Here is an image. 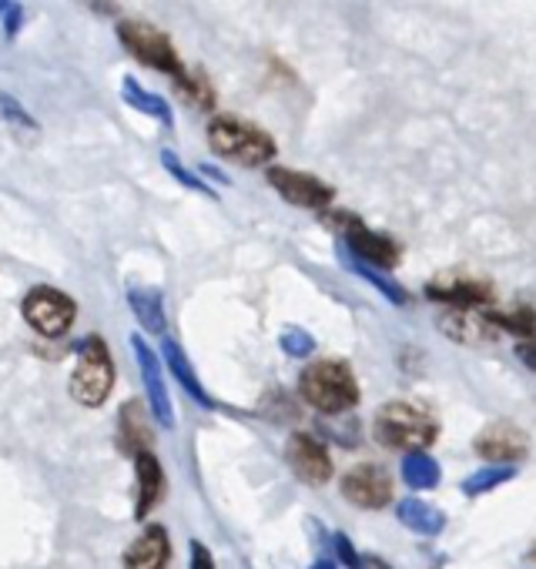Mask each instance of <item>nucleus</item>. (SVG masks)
<instances>
[{
	"mask_svg": "<svg viewBox=\"0 0 536 569\" xmlns=\"http://www.w3.org/2000/svg\"><path fill=\"white\" fill-rule=\"evenodd\" d=\"M121 442L131 452H145V446L151 442L148 422H145V409L138 402H125L121 409Z\"/></svg>",
	"mask_w": 536,
	"mask_h": 569,
	"instance_id": "23",
	"label": "nucleus"
},
{
	"mask_svg": "<svg viewBox=\"0 0 536 569\" xmlns=\"http://www.w3.org/2000/svg\"><path fill=\"white\" fill-rule=\"evenodd\" d=\"M111 386H115L111 352L98 336H91L78 346V359H75V372H71V396H75V402L98 409L111 396Z\"/></svg>",
	"mask_w": 536,
	"mask_h": 569,
	"instance_id": "4",
	"label": "nucleus"
},
{
	"mask_svg": "<svg viewBox=\"0 0 536 569\" xmlns=\"http://www.w3.org/2000/svg\"><path fill=\"white\" fill-rule=\"evenodd\" d=\"M529 562H536V546L529 549Z\"/></svg>",
	"mask_w": 536,
	"mask_h": 569,
	"instance_id": "36",
	"label": "nucleus"
},
{
	"mask_svg": "<svg viewBox=\"0 0 536 569\" xmlns=\"http://www.w3.org/2000/svg\"><path fill=\"white\" fill-rule=\"evenodd\" d=\"M473 449L489 462H516L529 452V439L513 422H493L473 439Z\"/></svg>",
	"mask_w": 536,
	"mask_h": 569,
	"instance_id": "14",
	"label": "nucleus"
},
{
	"mask_svg": "<svg viewBox=\"0 0 536 569\" xmlns=\"http://www.w3.org/2000/svg\"><path fill=\"white\" fill-rule=\"evenodd\" d=\"M343 261L359 274V278H366L373 289L379 292V296H386L393 306H406V289H399V284L389 278V274H383V268H376V264H366V261H359V258H353L346 248H343Z\"/></svg>",
	"mask_w": 536,
	"mask_h": 569,
	"instance_id": "22",
	"label": "nucleus"
},
{
	"mask_svg": "<svg viewBox=\"0 0 536 569\" xmlns=\"http://www.w3.org/2000/svg\"><path fill=\"white\" fill-rule=\"evenodd\" d=\"M279 346H282V352L292 356V359H306V356L316 352V339H312L306 329H299V326L286 329V332L279 336Z\"/></svg>",
	"mask_w": 536,
	"mask_h": 569,
	"instance_id": "28",
	"label": "nucleus"
},
{
	"mask_svg": "<svg viewBox=\"0 0 536 569\" xmlns=\"http://www.w3.org/2000/svg\"><path fill=\"white\" fill-rule=\"evenodd\" d=\"M396 516H399V522H403L406 529H413V532H419V536H439L443 526H446V516H443L436 506L423 502V499H403V502L396 506Z\"/></svg>",
	"mask_w": 536,
	"mask_h": 569,
	"instance_id": "20",
	"label": "nucleus"
},
{
	"mask_svg": "<svg viewBox=\"0 0 536 569\" xmlns=\"http://www.w3.org/2000/svg\"><path fill=\"white\" fill-rule=\"evenodd\" d=\"M135 469H138V506H135V516H148L161 492H165V472H161V462L145 449L135 456Z\"/></svg>",
	"mask_w": 536,
	"mask_h": 569,
	"instance_id": "17",
	"label": "nucleus"
},
{
	"mask_svg": "<svg viewBox=\"0 0 536 569\" xmlns=\"http://www.w3.org/2000/svg\"><path fill=\"white\" fill-rule=\"evenodd\" d=\"M436 419L413 402H386L376 416V439L386 449H426L436 442Z\"/></svg>",
	"mask_w": 536,
	"mask_h": 569,
	"instance_id": "3",
	"label": "nucleus"
},
{
	"mask_svg": "<svg viewBox=\"0 0 536 569\" xmlns=\"http://www.w3.org/2000/svg\"><path fill=\"white\" fill-rule=\"evenodd\" d=\"M336 549H339V559L349 566V569H366V562L359 559V552H356V546L346 539V536H336Z\"/></svg>",
	"mask_w": 536,
	"mask_h": 569,
	"instance_id": "31",
	"label": "nucleus"
},
{
	"mask_svg": "<svg viewBox=\"0 0 536 569\" xmlns=\"http://www.w3.org/2000/svg\"><path fill=\"white\" fill-rule=\"evenodd\" d=\"M121 98H125V104H128V108H135V111L148 114L151 121L165 124L168 131L175 128V111H171V104H168L161 94H155V91L141 88L135 78H125V81H121Z\"/></svg>",
	"mask_w": 536,
	"mask_h": 569,
	"instance_id": "19",
	"label": "nucleus"
},
{
	"mask_svg": "<svg viewBox=\"0 0 536 569\" xmlns=\"http://www.w3.org/2000/svg\"><path fill=\"white\" fill-rule=\"evenodd\" d=\"M376 569H389V566L386 562H376Z\"/></svg>",
	"mask_w": 536,
	"mask_h": 569,
	"instance_id": "37",
	"label": "nucleus"
},
{
	"mask_svg": "<svg viewBox=\"0 0 536 569\" xmlns=\"http://www.w3.org/2000/svg\"><path fill=\"white\" fill-rule=\"evenodd\" d=\"M312 569H336V562H329V559H319V562H316Z\"/></svg>",
	"mask_w": 536,
	"mask_h": 569,
	"instance_id": "35",
	"label": "nucleus"
},
{
	"mask_svg": "<svg viewBox=\"0 0 536 569\" xmlns=\"http://www.w3.org/2000/svg\"><path fill=\"white\" fill-rule=\"evenodd\" d=\"M403 479H406V486H413V489H436V486H439V462H436L429 452L413 449V452H406V459H403Z\"/></svg>",
	"mask_w": 536,
	"mask_h": 569,
	"instance_id": "21",
	"label": "nucleus"
},
{
	"mask_svg": "<svg viewBox=\"0 0 536 569\" xmlns=\"http://www.w3.org/2000/svg\"><path fill=\"white\" fill-rule=\"evenodd\" d=\"M0 114H4L11 124H18V128H28V131H38V121H34V114L18 101V98H11L8 91H0Z\"/></svg>",
	"mask_w": 536,
	"mask_h": 569,
	"instance_id": "30",
	"label": "nucleus"
},
{
	"mask_svg": "<svg viewBox=\"0 0 536 569\" xmlns=\"http://www.w3.org/2000/svg\"><path fill=\"white\" fill-rule=\"evenodd\" d=\"M24 21H28V11H24L21 0H0V24H4L8 41H14L21 34Z\"/></svg>",
	"mask_w": 536,
	"mask_h": 569,
	"instance_id": "29",
	"label": "nucleus"
},
{
	"mask_svg": "<svg viewBox=\"0 0 536 569\" xmlns=\"http://www.w3.org/2000/svg\"><path fill=\"white\" fill-rule=\"evenodd\" d=\"M299 392L322 416H343V412L356 409V402H359V382H356L353 369L339 359L312 362L299 379Z\"/></svg>",
	"mask_w": 536,
	"mask_h": 569,
	"instance_id": "1",
	"label": "nucleus"
},
{
	"mask_svg": "<svg viewBox=\"0 0 536 569\" xmlns=\"http://www.w3.org/2000/svg\"><path fill=\"white\" fill-rule=\"evenodd\" d=\"M343 496L359 509H383L393 499V479L383 466L363 462L343 476Z\"/></svg>",
	"mask_w": 536,
	"mask_h": 569,
	"instance_id": "11",
	"label": "nucleus"
},
{
	"mask_svg": "<svg viewBox=\"0 0 536 569\" xmlns=\"http://www.w3.org/2000/svg\"><path fill=\"white\" fill-rule=\"evenodd\" d=\"M268 184L279 191L282 201L296 208H309V211H326L336 198V188L326 184L322 178L296 171V168H279V164L268 168Z\"/></svg>",
	"mask_w": 536,
	"mask_h": 569,
	"instance_id": "8",
	"label": "nucleus"
},
{
	"mask_svg": "<svg viewBox=\"0 0 536 569\" xmlns=\"http://www.w3.org/2000/svg\"><path fill=\"white\" fill-rule=\"evenodd\" d=\"M191 569H215V562H211L205 542H191Z\"/></svg>",
	"mask_w": 536,
	"mask_h": 569,
	"instance_id": "32",
	"label": "nucleus"
},
{
	"mask_svg": "<svg viewBox=\"0 0 536 569\" xmlns=\"http://www.w3.org/2000/svg\"><path fill=\"white\" fill-rule=\"evenodd\" d=\"M516 356H519V359H523V362H526V366L536 372V339H526V342L516 349Z\"/></svg>",
	"mask_w": 536,
	"mask_h": 569,
	"instance_id": "33",
	"label": "nucleus"
},
{
	"mask_svg": "<svg viewBox=\"0 0 536 569\" xmlns=\"http://www.w3.org/2000/svg\"><path fill=\"white\" fill-rule=\"evenodd\" d=\"M198 171H201V174H208V178H215L218 184H228V181H231V178H228V174H225L218 164H198Z\"/></svg>",
	"mask_w": 536,
	"mask_h": 569,
	"instance_id": "34",
	"label": "nucleus"
},
{
	"mask_svg": "<svg viewBox=\"0 0 536 569\" xmlns=\"http://www.w3.org/2000/svg\"><path fill=\"white\" fill-rule=\"evenodd\" d=\"M171 539L161 526H148L125 552V569H168Z\"/></svg>",
	"mask_w": 536,
	"mask_h": 569,
	"instance_id": "15",
	"label": "nucleus"
},
{
	"mask_svg": "<svg viewBox=\"0 0 536 569\" xmlns=\"http://www.w3.org/2000/svg\"><path fill=\"white\" fill-rule=\"evenodd\" d=\"M426 296L453 309H486L493 306V284L463 271H446L426 284Z\"/></svg>",
	"mask_w": 536,
	"mask_h": 569,
	"instance_id": "10",
	"label": "nucleus"
},
{
	"mask_svg": "<svg viewBox=\"0 0 536 569\" xmlns=\"http://www.w3.org/2000/svg\"><path fill=\"white\" fill-rule=\"evenodd\" d=\"M322 218H326L329 228H336V231L343 234V241H346L343 248H346L353 258H359V261H366V264H376V268H383V271H389V268L399 264V258H403L399 244H396L389 234L366 228L359 214L339 211V214H322Z\"/></svg>",
	"mask_w": 536,
	"mask_h": 569,
	"instance_id": "6",
	"label": "nucleus"
},
{
	"mask_svg": "<svg viewBox=\"0 0 536 569\" xmlns=\"http://www.w3.org/2000/svg\"><path fill=\"white\" fill-rule=\"evenodd\" d=\"M161 164H165V171H168L181 188L198 191V194H205V198H218V194L208 188V181H205L201 174H195L191 168H185V164H181V158H178L175 151H161Z\"/></svg>",
	"mask_w": 536,
	"mask_h": 569,
	"instance_id": "26",
	"label": "nucleus"
},
{
	"mask_svg": "<svg viewBox=\"0 0 536 569\" xmlns=\"http://www.w3.org/2000/svg\"><path fill=\"white\" fill-rule=\"evenodd\" d=\"M128 309L135 312L138 326L148 336H161L168 329V312H165V296L158 289H128Z\"/></svg>",
	"mask_w": 536,
	"mask_h": 569,
	"instance_id": "18",
	"label": "nucleus"
},
{
	"mask_svg": "<svg viewBox=\"0 0 536 569\" xmlns=\"http://www.w3.org/2000/svg\"><path fill=\"white\" fill-rule=\"evenodd\" d=\"M118 41H121V48H125L135 61H141L145 68L158 71V74H165V78H171V81H178V78L188 71V68L181 64L175 44H171L158 28H151L148 21H121V24H118Z\"/></svg>",
	"mask_w": 536,
	"mask_h": 569,
	"instance_id": "5",
	"label": "nucleus"
},
{
	"mask_svg": "<svg viewBox=\"0 0 536 569\" xmlns=\"http://www.w3.org/2000/svg\"><path fill=\"white\" fill-rule=\"evenodd\" d=\"M439 332L459 346L479 349V346H493L499 329L493 326V319L479 309H449L439 316Z\"/></svg>",
	"mask_w": 536,
	"mask_h": 569,
	"instance_id": "12",
	"label": "nucleus"
},
{
	"mask_svg": "<svg viewBox=\"0 0 536 569\" xmlns=\"http://www.w3.org/2000/svg\"><path fill=\"white\" fill-rule=\"evenodd\" d=\"M175 88H178L195 108H201V111H211V108H215V91H211V84H208L205 78H195L191 71H185V74L175 81Z\"/></svg>",
	"mask_w": 536,
	"mask_h": 569,
	"instance_id": "27",
	"label": "nucleus"
},
{
	"mask_svg": "<svg viewBox=\"0 0 536 569\" xmlns=\"http://www.w3.org/2000/svg\"><path fill=\"white\" fill-rule=\"evenodd\" d=\"M286 459H289L292 472H296L302 482H309V486H322V482L332 479V459H329L326 446H322L319 439L306 436V432H296V436L289 439Z\"/></svg>",
	"mask_w": 536,
	"mask_h": 569,
	"instance_id": "13",
	"label": "nucleus"
},
{
	"mask_svg": "<svg viewBox=\"0 0 536 569\" xmlns=\"http://www.w3.org/2000/svg\"><path fill=\"white\" fill-rule=\"evenodd\" d=\"M128 342H131V352H135L138 369H141V382H145V396H148L151 416H155L165 429H171V426H175V406H171V396H168L161 356L148 346L145 336H131Z\"/></svg>",
	"mask_w": 536,
	"mask_h": 569,
	"instance_id": "9",
	"label": "nucleus"
},
{
	"mask_svg": "<svg viewBox=\"0 0 536 569\" xmlns=\"http://www.w3.org/2000/svg\"><path fill=\"white\" fill-rule=\"evenodd\" d=\"M161 356H165V366H168V372L178 379V386L201 406V409H215V402H211V396L205 392V386H201V379H198V372H195V366L188 362V356L181 352V346L178 342H171V339H165L161 342Z\"/></svg>",
	"mask_w": 536,
	"mask_h": 569,
	"instance_id": "16",
	"label": "nucleus"
},
{
	"mask_svg": "<svg viewBox=\"0 0 536 569\" xmlns=\"http://www.w3.org/2000/svg\"><path fill=\"white\" fill-rule=\"evenodd\" d=\"M499 332H513L519 339H536V309L533 306H516L503 312H486Z\"/></svg>",
	"mask_w": 536,
	"mask_h": 569,
	"instance_id": "24",
	"label": "nucleus"
},
{
	"mask_svg": "<svg viewBox=\"0 0 536 569\" xmlns=\"http://www.w3.org/2000/svg\"><path fill=\"white\" fill-rule=\"evenodd\" d=\"M513 476H516V472H513V466H509V462H493V466H486V469L473 472V476L463 482V492H466V496H483V492H489V489H496V486L509 482Z\"/></svg>",
	"mask_w": 536,
	"mask_h": 569,
	"instance_id": "25",
	"label": "nucleus"
},
{
	"mask_svg": "<svg viewBox=\"0 0 536 569\" xmlns=\"http://www.w3.org/2000/svg\"><path fill=\"white\" fill-rule=\"evenodd\" d=\"M21 316L24 322L44 336V339H61L68 336V329L75 326V316H78V306L68 292L54 289V284H38L31 289L21 302Z\"/></svg>",
	"mask_w": 536,
	"mask_h": 569,
	"instance_id": "7",
	"label": "nucleus"
},
{
	"mask_svg": "<svg viewBox=\"0 0 536 569\" xmlns=\"http://www.w3.org/2000/svg\"><path fill=\"white\" fill-rule=\"evenodd\" d=\"M208 148L218 158L235 161L241 168H261L276 158L272 134H265L261 128L238 121V118H215L208 124Z\"/></svg>",
	"mask_w": 536,
	"mask_h": 569,
	"instance_id": "2",
	"label": "nucleus"
}]
</instances>
